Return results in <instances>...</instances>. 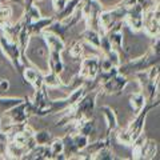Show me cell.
Segmentation results:
<instances>
[{
	"mask_svg": "<svg viewBox=\"0 0 160 160\" xmlns=\"http://www.w3.org/2000/svg\"><path fill=\"white\" fill-rule=\"evenodd\" d=\"M24 98H6V96H0V115H3L4 112L9 111L15 106L23 103Z\"/></svg>",
	"mask_w": 160,
	"mask_h": 160,
	"instance_id": "4316f807",
	"label": "cell"
},
{
	"mask_svg": "<svg viewBox=\"0 0 160 160\" xmlns=\"http://www.w3.org/2000/svg\"><path fill=\"white\" fill-rule=\"evenodd\" d=\"M49 147V151H51V155H52V159L58 160V159H67L66 155L63 153V140L62 138H53L51 142L48 144Z\"/></svg>",
	"mask_w": 160,
	"mask_h": 160,
	"instance_id": "484cf974",
	"label": "cell"
},
{
	"mask_svg": "<svg viewBox=\"0 0 160 160\" xmlns=\"http://www.w3.org/2000/svg\"><path fill=\"white\" fill-rule=\"evenodd\" d=\"M116 140L120 144H123V146H126V147H131L132 143H133V139L131 138V135L128 133V131L126 128H124V129H118Z\"/></svg>",
	"mask_w": 160,
	"mask_h": 160,
	"instance_id": "1f68e13d",
	"label": "cell"
},
{
	"mask_svg": "<svg viewBox=\"0 0 160 160\" xmlns=\"http://www.w3.org/2000/svg\"><path fill=\"white\" fill-rule=\"evenodd\" d=\"M73 127L76 129V132H80V133L86 135V136H91V135L95 133V131H96V124H95L93 118L79 120V122L73 123Z\"/></svg>",
	"mask_w": 160,
	"mask_h": 160,
	"instance_id": "44dd1931",
	"label": "cell"
},
{
	"mask_svg": "<svg viewBox=\"0 0 160 160\" xmlns=\"http://www.w3.org/2000/svg\"><path fill=\"white\" fill-rule=\"evenodd\" d=\"M144 8L140 3H135L133 6H131L129 8H127L126 16H124L123 23H126L127 26L132 29L133 32H140L143 27V12Z\"/></svg>",
	"mask_w": 160,
	"mask_h": 160,
	"instance_id": "30bf717a",
	"label": "cell"
},
{
	"mask_svg": "<svg viewBox=\"0 0 160 160\" xmlns=\"http://www.w3.org/2000/svg\"><path fill=\"white\" fill-rule=\"evenodd\" d=\"M159 106H160V102H159L158 99L155 100V102H147V104L144 106V108H143L140 112H138L136 116H135V119L128 124V127H127L126 129L128 131V133L131 135V138H132L133 140L136 139L140 133H143L148 112L152 111L153 108H156V107H159Z\"/></svg>",
	"mask_w": 160,
	"mask_h": 160,
	"instance_id": "52a82bcc",
	"label": "cell"
},
{
	"mask_svg": "<svg viewBox=\"0 0 160 160\" xmlns=\"http://www.w3.org/2000/svg\"><path fill=\"white\" fill-rule=\"evenodd\" d=\"M99 111L102 112L104 120H106V126H107L106 135L107 136H112V133L116 131L118 127H119L116 112H115V109L109 106H102L99 108Z\"/></svg>",
	"mask_w": 160,
	"mask_h": 160,
	"instance_id": "5bb4252c",
	"label": "cell"
},
{
	"mask_svg": "<svg viewBox=\"0 0 160 160\" xmlns=\"http://www.w3.org/2000/svg\"><path fill=\"white\" fill-rule=\"evenodd\" d=\"M113 159H115V155H113V151L111 149V146L100 148L92 156V160H113Z\"/></svg>",
	"mask_w": 160,
	"mask_h": 160,
	"instance_id": "4dcf8cb0",
	"label": "cell"
},
{
	"mask_svg": "<svg viewBox=\"0 0 160 160\" xmlns=\"http://www.w3.org/2000/svg\"><path fill=\"white\" fill-rule=\"evenodd\" d=\"M40 18H42V13H40L38 6L32 4V6H29L28 8L24 9L23 16H22V20H23V22L26 23V24H29V23L36 22V20H39Z\"/></svg>",
	"mask_w": 160,
	"mask_h": 160,
	"instance_id": "83f0119b",
	"label": "cell"
},
{
	"mask_svg": "<svg viewBox=\"0 0 160 160\" xmlns=\"http://www.w3.org/2000/svg\"><path fill=\"white\" fill-rule=\"evenodd\" d=\"M80 9L87 28L96 29L99 32V13L103 11V6L99 0H83L80 4Z\"/></svg>",
	"mask_w": 160,
	"mask_h": 160,
	"instance_id": "8992f818",
	"label": "cell"
},
{
	"mask_svg": "<svg viewBox=\"0 0 160 160\" xmlns=\"http://www.w3.org/2000/svg\"><path fill=\"white\" fill-rule=\"evenodd\" d=\"M127 8L115 6V8L108 9V11H103L99 13V32L100 35L106 33L112 27H115L119 23H123L124 16H126Z\"/></svg>",
	"mask_w": 160,
	"mask_h": 160,
	"instance_id": "277c9868",
	"label": "cell"
},
{
	"mask_svg": "<svg viewBox=\"0 0 160 160\" xmlns=\"http://www.w3.org/2000/svg\"><path fill=\"white\" fill-rule=\"evenodd\" d=\"M99 93H100L99 88L87 91L86 95L78 103H75L71 108L67 109L66 113L59 119L56 126L62 127V126H67L69 123L73 124L79 122V120L93 118V112H95V108H96V99L99 96Z\"/></svg>",
	"mask_w": 160,
	"mask_h": 160,
	"instance_id": "6da1fadb",
	"label": "cell"
},
{
	"mask_svg": "<svg viewBox=\"0 0 160 160\" xmlns=\"http://www.w3.org/2000/svg\"><path fill=\"white\" fill-rule=\"evenodd\" d=\"M3 2H12V0H0V3H3Z\"/></svg>",
	"mask_w": 160,
	"mask_h": 160,
	"instance_id": "f35d334b",
	"label": "cell"
},
{
	"mask_svg": "<svg viewBox=\"0 0 160 160\" xmlns=\"http://www.w3.org/2000/svg\"><path fill=\"white\" fill-rule=\"evenodd\" d=\"M40 36H42L43 40L46 42L48 51H55V52H60V53H62L63 51H66L67 44L62 38H59L58 35H55L52 32L43 31L42 33H40Z\"/></svg>",
	"mask_w": 160,
	"mask_h": 160,
	"instance_id": "9a60e30c",
	"label": "cell"
},
{
	"mask_svg": "<svg viewBox=\"0 0 160 160\" xmlns=\"http://www.w3.org/2000/svg\"><path fill=\"white\" fill-rule=\"evenodd\" d=\"M159 151V147H158V143L152 139H146L143 147H142V151H140V160H149V159H155V156L158 155Z\"/></svg>",
	"mask_w": 160,
	"mask_h": 160,
	"instance_id": "ffe728a7",
	"label": "cell"
},
{
	"mask_svg": "<svg viewBox=\"0 0 160 160\" xmlns=\"http://www.w3.org/2000/svg\"><path fill=\"white\" fill-rule=\"evenodd\" d=\"M88 44H86L83 42L82 39L79 40H75V42H72L71 47H69V56H71L73 60H82L83 58L87 56V48Z\"/></svg>",
	"mask_w": 160,
	"mask_h": 160,
	"instance_id": "7402d4cb",
	"label": "cell"
},
{
	"mask_svg": "<svg viewBox=\"0 0 160 160\" xmlns=\"http://www.w3.org/2000/svg\"><path fill=\"white\" fill-rule=\"evenodd\" d=\"M142 31L147 36L156 39L159 38L160 32V9H159V3L152 4L148 8L144 9L143 12V27Z\"/></svg>",
	"mask_w": 160,
	"mask_h": 160,
	"instance_id": "3957f363",
	"label": "cell"
},
{
	"mask_svg": "<svg viewBox=\"0 0 160 160\" xmlns=\"http://www.w3.org/2000/svg\"><path fill=\"white\" fill-rule=\"evenodd\" d=\"M146 104H147V99H146V96H144V93L142 91L129 95V106H131L132 111L135 113L142 111Z\"/></svg>",
	"mask_w": 160,
	"mask_h": 160,
	"instance_id": "d4e9b609",
	"label": "cell"
},
{
	"mask_svg": "<svg viewBox=\"0 0 160 160\" xmlns=\"http://www.w3.org/2000/svg\"><path fill=\"white\" fill-rule=\"evenodd\" d=\"M82 2L83 0H68L66 3V6L63 7V9H60L59 12H55L53 20H63L68 16H71V15L75 12V9L82 4Z\"/></svg>",
	"mask_w": 160,
	"mask_h": 160,
	"instance_id": "603a6c76",
	"label": "cell"
},
{
	"mask_svg": "<svg viewBox=\"0 0 160 160\" xmlns=\"http://www.w3.org/2000/svg\"><path fill=\"white\" fill-rule=\"evenodd\" d=\"M100 36H102V35H100L96 29H92V28H86L82 33H80V39H82L86 44L91 46L92 48L98 49V51H99V47H100Z\"/></svg>",
	"mask_w": 160,
	"mask_h": 160,
	"instance_id": "ac0fdd59",
	"label": "cell"
},
{
	"mask_svg": "<svg viewBox=\"0 0 160 160\" xmlns=\"http://www.w3.org/2000/svg\"><path fill=\"white\" fill-rule=\"evenodd\" d=\"M123 23L116 24L115 27H112L109 31L106 32V36L108 38V42L111 43V46L113 49L120 53V56L127 58V52L124 49V35H123Z\"/></svg>",
	"mask_w": 160,
	"mask_h": 160,
	"instance_id": "7c38bea8",
	"label": "cell"
},
{
	"mask_svg": "<svg viewBox=\"0 0 160 160\" xmlns=\"http://www.w3.org/2000/svg\"><path fill=\"white\" fill-rule=\"evenodd\" d=\"M12 16V7L11 6H2L0 4V26L9 23Z\"/></svg>",
	"mask_w": 160,
	"mask_h": 160,
	"instance_id": "d6a6232c",
	"label": "cell"
},
{
	"mask_svg": "<svg viewBox=\"0 0 160 160\" xmlns=\"http://www.w3.org/2000/svg\"><path fill=\"white\" fill-rule=\"evenodd\" d=\"M0 48H2V52L4 53V56H6L8 59V62L12 64V67L16 69L18 73L22 76L24 68H26V64L23 63L22 58H20V51H19L18 44L15 42L8 40L3 35V32H0Z\"/></svg>",
	"mask_w": 160,
	"mask_h": 160,
	"instance_id": "5b68a950",
	"label": "cell"
},
{
	"mask_svg": "<svg viewBox=\"0 0 160 160\" xmlns=\"http://www.w3.org/2000/svg\"><path fill=\"white\" fill-rule=\"evenodd\" d=\"M43 83H44V87L47 88H62V87H68L67 83L63 82V79L60 75L58 73H53V72H47L44 73L43 76Z\"/></svg>",
	"mask_w": 160,
	"mask_h": 160,
	"instance_id": "cb8c5ba5",
	"label": "cell"
},
{
	"mask_svg": "<svg viewBox=\"0 0 160 160\" xmlns=\"http://www.w3.org/2000/svg\"><path fill=\"white\" fill-rule=\"evenodd\" d=\"M129 83L128 76L122 73H116L115 76H112L111 79H108L107 82H104L103 84H100V92H104L107 95H120L124 88L127 87V84Z\"/></svg>",
	"mask_w": 160,
	"mask_h": 160,
	"instance_id": "8fae6325",
	"label": "cell"
},
{
	"mask_svg": "<svg viewBox=\"0 0 160 160\" xmlns=\"http://www.w3.org/2000/svg\"><path fill=\"white\" fill-rule=\"evenodd\" d=\"M48 71L62 75L64 72V62L62 59V53L55 52V51H48Z\"/></svg>",
	"mask_w": 160,
	"mask_h": 160,
	"instance_id": "e0dca14e",
	"label": "cell"
},
{
	"mask_svg": "<svg viewBox=\"0 0 160 160\" xmlns=\"http://www.w3.org/2000/svg\"><path fill=\"white\" fill-rule=\"evenodd\" d=\"M0 88H2L3 91H7L9 88V83L7 79H0Z\"/></svg>",
	"mask_w": 160,
	"mask_h": 160,
	"instance_id": "8d00e7d4",
	"label": "cell"
},
{
	"mask_svg": "<svg viewBox=\"0 0 160 160\" xmlns=\"http://www.w3.org/2000/svg\"><path fill=\"white\" fill-rule=\"evenodd\" d=\"M135 78L142 87V92L144 93L147 102H155L159 95V78L149 79L147 71L135 73Z\"/></svg>",
	"mask_w": 160,
	"mask_h": 160,
	"instance_id": "ba28073f",
	"label": "cell"
},
{
	"mask_svg": "<svg viewBox=\"0 0 160 160\" xmlns=\"http://www.w3.org/2000/svg\"><path fill=\"white\" fill-rule=\"evenodd\" d=\"M43 76H44V72H42L39 68H35V67H26L22 73L23 80L28 83L29 86H32L33 89H40L44 87Z\"/></svg>",
	"mask_w": 160,
	"mask_h": 160,
	"instance_id": "4fadbf2b",
	"label": "cell"
},
{
	"mask_svg": "<svg viewBox=\"0 0 160 160\" xmlns=\"http://www.w3.org/2000/svg\"><path fill=\"white\" fill-rule=\"evenodd\" d=\"M23 159H28V160H52V155L49 151L48 146H40L36 144L35 147H32L29 151L24 155Z\"/></svg>",
	"mask_w": 160,
	"mask_h": 160,
	"instance_id": "2e32d148",
	"label": "cell"
},
{
	"mask_svg": "<svg viewBox=\"0 0 160 160\" xmlns=\"http://www.w3.org/2000/svg\"><path fill=\"white\" fill-rule=\"evenodd\" d=\"M71 136H72V142L75 144V147H76V149H78V153L82 151V149L86 148L87 144L89 143V136H86V135H83L80 132L71 133Z\"/></svg>",
	"mask_w": 160,
	"mask_h": 160,
	"instance_id": "f1b7e54d",
	"label": "cell"
},
{
	"mask_svg": "<svg viewBox=\"0 0 160 160\" xmlns=\"http://www.w3.org/2000/svg\"><path fill=\"white\" fill-rule=\"evenodd\" d=\"M136 3V0H122V2H119L116 6H120V7H124V8H129L131 6Z\"/></svg>",
	"mask_w": 160,
	"mask_h": 160,
	"instance_id": "d590c367",
	"label": "cell"
},
{
	"mask_svg": "<svg viewBox=\"0 0 160 160\" xmlns=\"http://www.w3.org/2000/svg\"><path fill=\"white\" fill-rule=\"evenodd\" d=\"M67 2L68 0H52V6H53L55 12H59L60 9H63V7L66 6Z\"/></svg>",
	"mask_w": 160,
	"mask_h": 160,
	"instance_id": "e575fe53",
	"label": "cell"
},
{
	"mask_svg": "<svg viewBox=\"0 0 160 160\" xmlns=\"http://www.w3.org/2000/svg\"><path fill=\"white\" fill-rule=\"evenodd\" d=\"M0 158L8 159V136L4 132H0Z\"/></svg>",
	"mask_w": 160,
	"mask_h": 160,
	"instance_id": "836d02e7",
	"label": "cell"
},
{
	"mask_svg": "<svg viewBox=\"0 0 160 160\" xmlns=\"http://www.w3.org/2000/svg\"><path fill=\"white\" fill-rule=\"evenodd\" d=\"M159 38L155 39V43L151 46V48L140 58L128 60V62L120 63V66L118 67V72L122 75H135L138 72L148 71L151 67H153L155 64H159Z\"/></svg>",
	"mask_w": 160,
	"mask_h": 160,
	"instance_id": "7a4b0ae2",
	"label": "cell"
},
{
	"mask_svg": "<svg viewBox=\"0 0 160 160\" xmlns=\"http://www.w3.org/2000/svg\"><path fill=\"white\" fill-rule=\"evenodd\" d=\"M32 138L35 140V143L40 144V146H48L49 142L53 139L49 131H38V132L35 131L33 135H32Z\"/></svg>",
	"mask_w": 160,
	"mask_h": 160,
	"instance_id": "f546056e",
	"label": "cell"
},
{
	"mask_svg": "<svg viewBox=\"0 0 160 160\" xmlns=\"http://www.w3.org/2000/svg\"><path fill=\"white\" fill-rule=\"evenodd\" d=\"M12 2H16V3H23L24 0H12Z\"/></svg>",
	"mask_w": 160,
	"mask_h": 160,
	"instance_id": "74e56055",
	"label": "cell"
},
{
	"mask_svg": "<svg viewBox=\"0 0 160 160\" xmlns=\"http://www.w3.org/2000/svg\"><path fill=\"white\" fill-rule=\"evenodd\" d=\"M99 59L100 55H89L80 60L78 75L84 82H91L96 78L99 72Z\"/></svg>",
	"mask_w": 160,
	"mask_h": 160,
	"instance_id": "9c48e42d",
	"label": "cell"
},
{
	"mask_svg": "<svg viewBox=\"0 0 160 160\" xmlns=\"http://www.w3.org/2000/svg\"><path fill=\"white\" fill-rule=\"evenodd\" d=\"M52 22H53V16H51V18H43V16H42L39 20H36V22L29 23V24L24 23V24H26L27 31L29 32V35H31V36H33V35H40Z\"/></svg>",
	"mask_w": 160,
	"mask_h": 160,
	"instance_id": "d6986e66",
	"label": "cell"
}]
</instances>
